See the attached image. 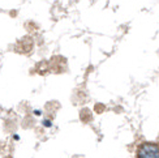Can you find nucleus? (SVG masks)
<instances>
[{
	"label": "nucleus",
	"mask_w": 159,
	"mask_h": 158,
	"mask_svg": "<svg viewBox=\"0 0 159 158\" xmlns=\"http://www.w3.org/2000/svg\"><path fill=\"white\" fill-rule=\"evenodd\" d=\"M137 158H159V145L155 142H142L137 148Z\"/></svg>",
	"instance_id": "obj_1"
}]
</instances>
